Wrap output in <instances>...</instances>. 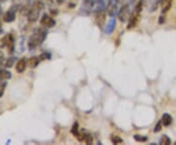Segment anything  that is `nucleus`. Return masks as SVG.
Wrapping results in <instances>:
<instances>
[{
	"mask_svg": "<svg viewBox=\"0 0 176 145\" xmlns=\"http://www.w3.org/2000/svg\"><path fill=\"white\" fill-rule=\"evenodd\" d=\"M47 37V30L45 29H37L32 32V35L30 36L28 46L30 50L35 49L38 46L42 44Z\"/></svg>",
	"mask_w": 176,
	"mask_h": 145,
	"instance_id": "nucleus-1",
	"label": "nucleus"
},
{
	"mask_svg": "<svg viewBox=\"0 0 176 145\" xmlns=\"http://www.w3.org/2000/svg\"><path fill=\"white\" fill-rule=\"evenodd\" d=\"M44 8V5L42 2H36L35 3V5L32 6V7L30 9V11L28 12V20L30 22L33 23V22H35L37 21V19L39 18V15H40V13H41V11L43 10Z\"/></svg>",
	"mask_w": 176,
	"mask_h": 145,
	"instance_id": "nucleus-2",
	"label": "nucleus"
},
{
	"mask_svg": "<svg viewBox=\"0 0 176 145\" xmlns=\"http://www.w3.org/2000/svg\"><path fill=\"white\" fill-rule=\"evenodd\" d=\"M130 14H131L130 6H129V4H125L119 9V11L118 13V18L119 19V21L121 23H124L129 20Z\"/></svg>",
	"mask_w": 176,
	"mask_h": 145,
	"instance_id": "nucleus-3",
	"label": "nucleus"
},
{
	"mask_svg": "<svg viewBox=\"0 0 176 145\" xmlns=\"http://www.w3.org/2000/svg\"><path fill=\"white\" fill-rule=\"evenodd\" d=\"M40 25L43 26L44 28H53L56 25V20L50 17L48 14H43L41 19H40Z\"/></svg>",
	"mask_w": 176,
	"mask_h": 145,
	"instance_id": "nucleus-4",
	"label": "nucleus"
},
{
	"mask_svg": "<svg viewBox=\"0 0 176 145\" xmlns=\"http://www.w3.org/2000/svg\"><path fill=\"white\" fill-rule=\"evenodd\" d=\"M139 15L140 13L133 11V13L130 15V18L128 20V24H127V30H131L133 28L136 27V25L139 21Z\"/></svg>",
	"mask_w": 176,
	"mask_h": 145,
	"instance_id": "nucleus-5",
	"label": "nucleus"
},
{
	"mask_svg": "<svg viewBox=\"0 0 176 145\" xmlns=\"http://www.w3.org/2000/svg\"><path fill=\"white\" fill-rule=\"evenodd\" d=\"M16 19V8L12 7L4 14V22L6 23H12Z\"/></svg>",
	"mask_w": 176,
	"mask_h": 145,
	"instance_id": "nucleus-6",
	"label": "nucleus"
},
{
	"mask_svg": "<svg viewBox=\"0 0 176 145\" xmlns=\"http://www.w3.org/2000/svg\"><path fill=\"white\" fill-rule=\"evenodd\" d=\"M118 2H109L108 3V14L111 17H114L118 13Z\"/></svg>",
	"mask_w": 176,
	"mask_h": 145,
	"instance_id": "nucleus-7",
	"label": "nucleus"
},
{
	"mask_svg": "<svg viewBox=\"0 0 176 145\" xmlns=\"http://www.w3.org/2000/svg\"><path fill=\"white\" fill-rule=\"evenodd\" d=\"M26 66H28V63H26V59L24 57L22 59H20V60L17 62L16 64V71L19 74H22L23 72H25Z\"/></svg>",
	"mask_w": 176,
	"mask_h": 145,
	"instance_id": "nucleus-8",
	"label": "nucleus"
},
{
	"mask_svg": "<svg viewBox=\"0 0 176 145\" xmlns=\"http://www.w3.org/2000/svg\"><path fill=\"white\" fill-rule=\"evenodd\" d=\"M116 25H117V20L114 17H112V19L108 23V26L106 28V34L107 35H111L113 34V31L116 29Z\"/></svg>",
	"mask_w": 176,
	"mask_h": 145,
	"instance_id": "nucleus-9",
	"label": "nucleus"
},
{
	"mask_svg": "<svg viewBox=\"0 0 176 145\" xmlns=\"http://www.w3.org/2000/svg\"><path fill=\"white\" fill-rule=\"evenodd\" d=\"M40 61H41V60H40L39 56L30 57V58L29 59V61H28V66H29L30 69H35V68H36L37 66L39 65Z\"/></svg>",
	"mask_w": 176,
	"mask_h": 145,
	"instance_id": "nucleus-10",
	"label": "nucleus"
},
{
	"mask_svg": "<svg viewBox=\"0 0 176 145\" xmlns=\"http://www.w3.org/2000/svg\"><path fill=\"white\" fill-rule=\"evenodd\" d=\"M106 21V13L104 10L102 11H98L97 15H96V22L98 26H103Z\"/></svg>",
	"mask_w": 176,
	"mask_h": 145,
	"instance_id": "nucleus-11",
	"label": "nucleus"
},
{
	"mask_svg": "<svg viewBox=\"0 0 176 145\" xmlns=\"http://www.w3.org/2000/svg\"><path fill=\"white\" fill-rule=\"evenodd\" d=\"M11 77H12V75L9 71L0 69V81H8Z\"/></svg>",
	"mask_w": 176,
	"mask_h": 145,
	"instance_id": "nucleus-12",
	"label": "nucleus"
},
{
	"mask_svg": "<svg viewBox=\"0 0 176 145\" xmlns=\"http://www.w3.org/2000/svg\"><path fill=\"white\" fill-rule=\"evenodd\" d=\"M161 122H162V124H164V127H168L169 124H171V123H172V117L169 114L165 113V114L162 115Z\"/></svg>",
	"mask_w": 176,
	"mask_h": 145,
	"instance_id": "nucleus-13",
	"label": "nucleus"
},
{
	"mask_svg": "<svg viewBox=\"0 0 176 145\" xmlns=\"http://www.w3.org/2000/svg\"><path fill=\"white\" fill-rule=\"evenodd\" d=\"M17 60V58L16 57H10L8 59H6V61H5V64H4V67L6 68H11L14 66L15 62Z\"/></svg>",
	"mask_w": 176,
	"mask_h": 145,
	"instance_id": "nucleus-14",
	"label": "nucleus"
},
{
	"mask_svg": "<svg viewBox=\"0 0 176 145\" xmlns=\"http://www.w3.org/2000/svg\"><path fill=\"white\" fill-rule=\"evenodd\" d=\"M172 6V0H170V1H168L166 3H164V5L161 6V13L162 14H165V13H167L169 10H170Z\"/></svg>",
	"mask_w": 176,
	"mask_h": 145,
	"instance_id": "nucleus-15",
	"label": "nucleus"
},
{
	"mask_svg": "<svg viewBox=\"0 0 176 145\" xmlns=\"http://www.w3.org/2000/svg\"><path fill=\"white\" fill-rule=\"evenodd\" d=\"M171 143V140L170 138H169L167 135H162L160 140V144H162V145H168Z\"/></svg>",
	"mask_w": 176,
	"mask_h": 145,
	"instance_id": "nucleus-16",
	"label": "nucleus"
},
{
	"mask_svg": "<svg viewBox=\"0 0 176 145\" xmlns=\"http://www.w3.org/2000/svg\"><path fill=\"white\" fill-rule=\"evenodd\" d=\"M111 141L113 144H120V143L123 142V140L121 139L119 136H118V135H112L111 136Z\"/></svg>",
	"mask_w": 176,
	"mask_h": 145,
	"instance_id": "nucleus-17",
	"label": "nucleus"
},
{
	"mask_svg": "<svg viewBox=\"0 0 176 145\" xmlns=\"http://www.w3.org/2000/svg\"><path fill=\"white\" fill-rule=\"evenodd\" d=\"M134 139L136 140L137 142H146L148 140V137L144 136V135H139V134H135L134 136Z\"/></svg>",
	"mask_w": 176,
	"mask_h": 145,
	"instance_id": "nucleus-18",
	"label": "nucleus"
},
{
	"mask_svg": "<svg viewBox=\"0 0 176 145\" xmlns=\"http://www.w3.org/2000/svg\"><path fill=\"white\" fill-rule=\"evenodd\" d=\"M71 133H72L74 136H76V137L78 135V133H79V131H78V124H77L76 122L72 124V128Z\"/></svg>",
	"mask_w": 176,
	"mask_h": 145,
	"instance_id": "nucleus-19",
	"label": "nucleus"
},
{
	"mask_svg": "<svg viewBox=\"0 0 176 145\" xmlns=\"http://www.w3.org/2000/svg\"><path fill=\"white\" fill-rule=\"evenodd\" d=\"M84 142L86 144H92L93 137L90 133H84Z\"/></svg>",
	"mask_w": 176,
	"mask_h": 145,
	"instance_id": "nucleus-20",
	"label": "nucleus"
},
{
	"mask_svg": "<svg viewBox=\"0 0 176 145\" xmlns=\"http://www.w3.org/2000/svg\"><path fill=\"white\" fill-rule=\"evenodd\" d=\"M161 129H162V122L160 121V122L157 124V126L155 127V129H154V133H160V131L161 130Z\"/></svg>",
	"mask_w": 176,
	"mask_h": 145,
	"instance_id": "nucleus-21",
	"label": "nucleus"
},
{
	"mask_svg": "<svg viewBox=\"0 0 176 145\" xmlns=\"http://www.w3.org/2000/svg\"><path fill=\"white\" fill-rule=\"evenodd\" d=\"M6 85H7V82H4L2 83H0V97H1L3 95V93H4Z\"/></svg>",
	"mask_w": 176,
	"mask_h": 145,
	"instance_id": "nucleus-22",
	"label": "nucleus"
},
{
	"mask_svg": "<svg viewBox=\"0 0 176 145\" xmlns=\"http://www.w3.org/2000/svg\"><path fill=\"white\" fill-rule=\"evenodd\" d=\"M39 58H40V60H47V59H50L51 56L49 53H42V54H40L39 55Z\"/></svg>",
	"mask_w": 176,
	"mask_h": 145,
	"instance_id": "nucleus-23",
	"label": "nucleus"
},
{
	"mask_svg": "<svg viewBox=\"0 0 176 145\" xmlns=\"http://www.w3.org/2000/svg\"><path fill=\"white\" fill-rule=\"evenodd\" d=\"M5 56H4V54H3V52H1L0 51V66H4V64H5Z\"/></svg>",
	"mask_w": 176,
	"mask_h": 145,
	"instance_id": "nucleus-24",
	"label": "nucleus"
},
{
	"mask_svg": "<svg viewBox=\"0 0 176 145\" xmlns=\"http://www.w3.org/2000/svg\"><path fill=\"white\" fill-rule=\"evenodd\" d=\"M168 1H170V0H158V1H157V4L162 6L164 3H166V2H168Z\"/></svg>",
	"mask_w": 176,
	"mask_h": 145,
	"instance_id": "nucleus-25",
	"label": "nucleus"
},
{
	"mask_svg": "<svg viewBox=\"0 0 176 145\" xmlns=\"http://www.w3.org/2000/svg\"><path fill=\"white\" fill-rule=\"evenodd\" d=\"M159 23H160V24L164 23V16H160V21H159Z\"/></svg>",
	"mask_w": 176,
	"mask_h": 145,
	"instance_id": "nucleus-26",
	"label": "nucleus"
},
{
	"mask_svg": "<svg viewBox=\"0 0 176 145\" xmlns=\"http://www.w3.org/2000/svg\"><path fill=\"white\" fill-rule=\"evenodd\" d=\"M174 144H175V145H176V141H175V142H174Z\"/></svg>",
	"mask_w": 176,
	"mask_h": 145,
	"instance_id": "nucleus-27",
	"label": "nucleus"
},
{
	"mask_svg": "<svg viewBox=\"0 0 176 145\" xmlns=\"http://www.w3.org/2000/svg\"><path fill=\"white\" fill-rule=\"evenodd\" d=\"M51 1H52V0H51Z\"/></svg>",
	"mask_w": 176,
	"mask_h": 145,
	"instance_id": "nucleus-28",
	"label": "nucleus"
}]
</instances>
